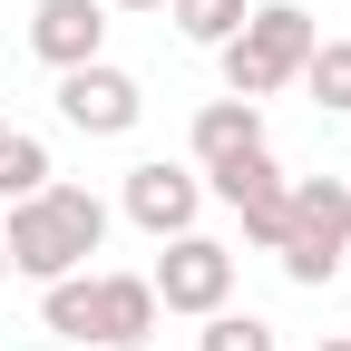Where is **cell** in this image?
<instances>
[{
  "label": "cell",
  "instance_id": "obj_1",
  "mask_svg": "<svg viewBox=\"0 0 351 351\" xmlns=\"http://www.w3.org/2000/svg\"><path fill=\"white\" fill-rule=\"evenodd\" d=\"M0 244H10V274H29V283H59V274H78V263L108 244V205L88 195V186H49V195L10 205Z\"/></svg>",
  "mask_w": 351,
  "mask_h": 351
},
{
  "label": "cell",
  "instance_id": "obj_2",
  "mask_svg": "<svg viewBox=\"0 0 351 351\" xmlns=\"http://www.w3.org/2000/svg\"><path fill=\"white\" fill-rule=\"evenodd\" d=\"M302 59H313V10H293V0L244 10V29L225 39V88L234 98H274L283 78H302Z\"/></svg>",
  "mask_w": 351,
  "mask_h": 351
},
{
  "label": "cell",
  "instance_id": "obj_3",
  "mask_svg": "<svg viewBox=\"0 0 351 351\" xmlns=\"http://www.w3.org/2000/svg\"><path fill=\"white\" fill-rule=\"evenodd\" d=\"M341 244H351V186L341 176H302L293 186V225H283V274L293 283H332L341 274Z\"/></svg>",
  "mask_w": 351,
  "mask_h": 351
},
{
  "label": "cell",
  "instance_id": "obj_4",
  "mask_svg": "<svg viewBox=\"0 0 351 351\" xmlns=\"http://www.w3.org/2000/svg\"><path fill=\"white\" fill-rule=\"evenodd\" d=\"M147 293H156V313H195L205 322V313H225V293H234V254L205 244V234H166Z\"/></svg>",
  "mask_w": 351,
  "mask_h": 351
},
{
  "label": "cell",
  "instance_id": "obj_5",
  "mask_svg": "<svg viewBox=\"0 0 351 351\" xmlns=\"http://www.w3.org/2000/svg\"><path fill=\"white\" fill-rule=\"evenodd\" d=\"M137 108H147V88L127 78V69H108V59L59 69V117L88 127V137H127V127H137Z\"/></svg>",
  "mask_w": 351,
  "mask_h": 351
},
{
  "label": "cell",
  "instance_id": "obj_6",
  "mask_svg": "<svg viewBox=\"0 0 351 351\" xmlns=\"http://www.w3.org/2000/svg\"><path fill=\"white\" fill-rule=\"evenodd\" d=\"M195 205H205V186L186 166H166V156H147V166H127V215L166 244V234H195Z\"/></svg>",
  "mask_w": 351,
  "mask_h": 351
},
{
  "label": "cell",
  "instance_id": "obj_7",
  "mask_svg": "<svg viewBox=\"0 0 351 351\" xmlns=\"http://www.w3.org/2000/svg\"><path fill=\"white\" fill-rule=\"evenodd\" d=\"M29 49L49 69H88L108 49V10H98V0H39V10H29Z\"/></svg>",
  "mask_w": 351,
  "mask_h": 351
},
{
  "label": "cell",
  "instance_id": "obj_8",
  "mask_svg": "<svg viewBox=\"0 0 351 351\" xmlns=\"http://www.w3.org/2000/svg\"><path fill=\"white\" fill-rule=\"evenodd\" d=\"M147 332H156L147 274H98V351H108V341H147Z\"/></svg>",
  "mask_w": 351,
  "mask_h": 351
},
{
  "label": "cell",
  "instance_id": "obj_9",
  "mask_svg": "<svg viewBox=\"0 0 351 351\" xmlns=\"http://www.w3.org/2000/svg\"><path fill=\"white\" fill-rule=\"evenodd\" d=\"M254 147H263V108H254V98H215V108L195 117V156H205V166L254 156Z\"/></svg>",
  "mask_w": 351,
  "mask_h": 351
},
{
  "label": "cell",
  "instance_id": "obj_10",
  "mask_svg": "<svg viewBox=\"0 0 351 351\" xmlns=\"http://www.w3.org/2000/svg\"><path fill=\"white\" fill-rule=\"evenodd\" d=\"M39 322H49L59 341H98V274H59L49 302H39Z\"/></svg>",
  "mask_w": 351,
  "mask_h": 351
},
{
  "label": "cell",
  "instance_id": "obj_11",
  "mask_svg": "<svg viewBox=\"0 0 351 351\" xmlns=\"http://www.w3.org/2000/svg\"><path fill=\"white\" fill-rule=\"evenodd\" d=\"M49 186H59V176H49V147L10 127V137H0V195H10V205H29V195H49Z\"/></svg>",
  "mask_w": 351,
  "mask_h": 351
},
{
  "label": "cell",
  "instance_id": "obj_12",
  "mask_svg": "<svg viewBox=\"0 0 351 351\" xmlns=\"http://www.w3.org/2000/svg\"><path fill=\"white\" fill-rule=\"evenodd\" d=\"M166 20L195 39V49H225V39L244 29V0H166Z\"/></svg>",
  "mask_w": 351,
  "mask_h": 351
},
{
  "label": "cell",
  "instance_id": "obj_13",
  "mask_svg": "<svg viewBox=\"0 0 351 351\" xmlns=\"http://www.w3.org/2000/svg\"><path fill=\"white\" fill-rule=\"evenodd\" d=\"M302 78H313V98H322L332 117H351V39H313Z\"/></svg>",
  "mask_w": 351,
  "mask_h": 351
},
{
  "label": "cell",
  "instance_id": "obj_14",
  "mask_svg": "<svg viewBox=\"0 0 351 351\" xmlns=\"http://www.w3.org/2000/svg\"><path fill=\"white\" fill-rule=\"evenodd\" d=\"M205 176H215V195H225V205H244V195H263V186H283V166L263 156V147H254V156H225V166H205Z\"/></svg>",
  "mask_w": 351,
  "mask_h": 351
},
{
  "label": "cell",
  "instance_id": "obj_15",
  "mask_svg": "<svg viewBox=\"0 0 351 351\" xmlns=\"http://www.w3.org/2000/svg\"><path fill=\"white\" fill-rule=\"evenodd\" d=\"M195 351H274V322H254V313H205V341Z\"/></svg>",
  "mask_w": 351,
  "mask_h": 351
},
{
  "label": "cell",
  "instance_id": "obj_16",
  "mask_svg": "<svg viewBox=\"0 0 351 351\" xmlns=\"http://www.w3.org/2000/svg\"><path fill=\"white\" fill-rule=\"evenodd\" d=\"M234 215H244L254 244H283V225H293V186H263V195H244Z\"/></svg>",
  "mask_w": 351,
  "mask_h": 351
},
{
  "label": "cell",
  "instance_id": "obj_17",
  "mask_svg": "<svg viewBox=\"0 0 351 351\" xmlns=\"http://www.w3.org/2000/svg\"><path fill=\"white\" fill-rule=\"evenodd\" d=\"M117 10H166V0H117Z\"/></svg>",
  "mask_w": 351,
  "mask_h": 351
},
{
  "label": "cell",
  "instance_id": "obj_18",
  "mask_svg": "<svg viewBox=\"0 0 351 351\" xmlns=\"http://www.w3.org/2000/svg\"><path fill=\"white\" fill-rule=\"evenodd\" d=\"M0 283H10V244H0Z\"/></svg>",
  "mask_w": 351,
  "mask_h": 351
},
{
  "label": "cell",
  "instance_id": "obj_19",
  "mask_svg": "<svg viewBox=\"0 0 351 351\" xmlns=\"http://www.w3.org/2000/svg\"><path fill=\"white\" fill-rule=\"evenodd\" d=\"M108 351H147V341H108Z\"/></svg>",
  "mask_w": 351,
  "mask_h": 351
},
{
  "label": "cell",
  "instance_id": "obj_20",
  "mask_svg": "<svg viewBox=\"0 0 351 351\" xmlns=\"http://www.w3.org/2000/svg\"><path fill=\"white\" fill-rule=\"evenodd\" d=\"M322 351H351V341H322Z\"/></svg>",
  "mask_w": 351,
  "mask_h": 351
},
{
  "label": "cell",
  "instance_id": "obj_21",
  "mask_svg": "<svg viewBox=\"0 0 351 351\" xmlns=\"http://www.w3.org/2000/svg\"><path fill=\"white\" fill-rule=\"evenodd\" d=\"M0 137H10V117H0Z\"/></svg>",
  "mask_w": 351,
  "mask_h": 351
}]
</instances>
